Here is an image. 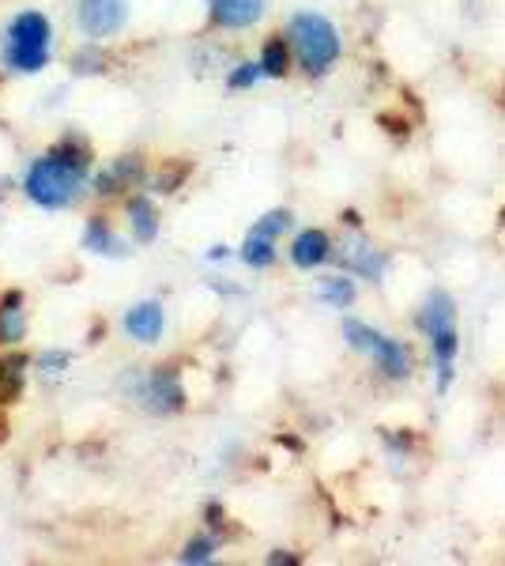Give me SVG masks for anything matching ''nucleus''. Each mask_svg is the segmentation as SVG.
Listing matches in <instances>:
<instances>
[{"instance_id":"obj_1","label":"nucleus","mask_w":505,"mask_h":566,"mask_svg":"<svg viewBox=\"0 0 505 566\" xmlns=\"http://www.w3.org/2000/svg\"><path fill=\"white\" fill-rule=\"evenodd\" d=\"M291 42L298 50V61L309 76H320L339 61V34L336 27L317 12H302L291 20Z\"/></svg>"},{"instance_id":"obj_2","label":"nucleus","mask_w":505,"mask_h":566,"mask_svg":"<svg viewBox=\"0 0 505 566\" xmlns=\"http://www.w3.org/2000/svg\"><path fill=\"white\" fill-rule=\"evenodd\" d=\"M50 42L53 31L42 12L15 15L12 27H8V50H4L8 65L15 72H42L45 61H50Z\"/></svg>"},{"instance_id":"obj_3","label":"nucleus","mask_w":505,"mask_h":566,"mask_svg":"<svg viewBox=\"0 0 505 566\" xmlns=\"http://www.w3.org/2000/svg\"><path fill=\"white\" fill-rule=\"evenodd\" d=\"M80 178H84V175H80L76 167L61 163L57 155H45V159H39L31 170H27L23 189H27V197H31L34 205H42V208H64L72 197H76Z\"/></svg>"},{"instance_id":"obj_4","label":"nucleus","mask_w":505,"mask_h":566,"mask_svg":"<svg viewBox=\"0 0 505 566\" xmlns=\"http://www.w3.org/2000/svg\"><path fill=\"white\" fill-rule=\"evenodd\" d=\"M344 336H347V344H351V348L370 352L374 359H378V367L389 374V378H408L411 352L403 348V344L389 340V336H381L378 328H370L362 322H344Z\"/></svg>"},{"instance_id":"obj_5","label":"nucleus","mask_w":505,"mask_h":566,"mask_svg":"<svg viewBox=\"0 0 505 566\" xmlns=\"http://www.w3.org/2000/svg\"><path fill=\"white\" fill-rule=\"evenodd\" d=\"M128 20V0H80V27L91 39H109Z\"/></svg>"},{"instance_id":"obj_6","label":"nucleus","mask_w":505,"mask_h":566,"mask_svg":"<svg viewBox=\"0 0 505 566\" xmlns=\"http://www.w3.org/2000/svg\"><path fill=\"white\" fill-rule=\"evenodd\" d=\"M162 325H167V314H162V303H155V298H148V303H136L125 314L128 336H133V340H140V344H155V340H159Z\"/></svg>"},{"instance_id":"obj_7","label":"nucleus","mask_w":505,"mask_h":566,"mask_svg":"<svg viewBox=\"0 0 505 566\" xmlns=\"http://www.w3.org/2000/svg\"><path fill=\"white\" fill-rule=\"evenodd\" d=\"M419 328L427 336H438V333L456 328V306H453V298H449L445 291H430V298L419 310Z\"/></svg>"},{"instance_id":"obj_8","label":"nucleus","mask_w":505,"mask_h":566,"mask_svg":"<svg viewBox=\"0 0 505 566\" xmlns=\"http://www.w3.org/2000/svg\"><path fill=\"white\" fill-rule=\"evenodd\" d=\"M144 397L151 400L155 412H178V408L186 405V389H181L178 370H159V374H155V378L148 381V389H144Z\"/></svg>"},{"instance_id":"obj_9","label":"nucleus","mask_w":505,"mask_h":566,"mask_svg":"<svg viewBox=\"0 0 505 566\" xmlns=\"http://www.w3.org/2000/svg\"><path fill=\"white\" fill-rule=\"evenodd\" d=\"M269 0H211V20L219 27H250L264 15Z\"/></svg>"},{"instance_id":"obj_10","label":"nucleus","mask_w":505,"mask_h":566,"mask_svg":"<svg viewBox=\"0 0 505 566\" xmlns=\"http://www.w3.org/2000/svg\"><path fill=\"white\" fill-rule=\"evenodd\" d=\"M291 261L298 264V269H317V264L328 261V234L325 231H302L295 245H291Z\"/></svg>"},{"instance_id":"obj_11","label":"nucleus","mask_w":505,"mask_h":566,"mask_svg":"<svg viewBox=\"0 0 505 566\" xmlns=\"http://www.w3.org/2000/svg\"><path fill=\"white\" fill-rule=\"evenodd\" d=\"M128 216H133V239L136 242H155L159 239V212L148 197H133L128 200Z\"/></svg>"},{"instance_id":"obj_12","label":"nucleus","mask_w":505,"mask_h":566,"mask_svg":"<svg viewBox=\"0 0 505 566\" xmlns=\"http://www.w3.org/2000/svg\"><path fill=\"white\" fill-rule=\"evenodd\" d=\"M140 178V163L136 159H117L114 167H106L103 175H98V193H117V189H128L133 181Z\"/></svg>"},{"instance_id":"obj_13","label":"nucleus","mask_w":505,"mask_h":566,"mask_svg":"<svg viewBox=\"0 0 505 566\" xmlns=\"http://www.w3.org/2000/svg\"><path fill=\"white\" fill-rule=\"evenodd\" d=\"M347 264L358 272V276H370V280H378L381 276V269H385V253L381 250H374V245H366V242H355V245H347Z\"/></svg>"},{"instance_id":"obj_14","label":"nucleus","mask_w":505,"mask_h":566,"mask_svg":"<svg viewBox=\"0 0 505 566\" xmlns=\"http://www.w3.org/2000/svg\"><path fill=\"white\" fill-rule=\"evenodd\" d=\"M23 310H20V295H8L4 303H0V340L4 344H15L23 340Z\"/></svg>"},{"instance_id":"obj_15","label":"nucleus","mask_w":505,"mask_h":566,"mask_svg":"<svg viewBox=\"0 0 505 566\" xmlns=\"http://www.w3.org/2000/svg\"><path fill=\"white\" fill-rule=\"evenodd\" d=\"M84 245L95 253H109V258H117V253H125V242L117 239L114 231L103 223V219H91L87 223V234H84Z\"/></svg>"},{"instance_id":"obj_16","label":"nucleus","mask_w":505,"mask_h":566,"mask_svg":"<svg viewBox=\"0 0 505 566\" xmlns=\"http://www.w3.org/2000/svg\"><path fill=\"white\" fill-rule=\"evenodd\" d=\"M261 69H264V76H272V80L287 76V69H291V50H287V42H283V39H269V42H264Z\"/></svg>"},{"instance_id":"obj_17","label":"nucleus","mask_w":505,"mask_h":566,"mask_svg":"<svg viewBox=\"0 0 505 566\" xmlns=\"http://www.w3.org/2000/svg\"><path fill=\"white\" fill-rule=\"evenodd\" d=\"M242 261L250 264V269H269V264L275 261V250H272L269 234L250 231V239H245V245H242Z\"/></svg>"},{"instance_id":"obj_18","label":"nucleus","mask_w":505,"mask_h":566,"mask_svg":"<svg viewBox=\"0 0 505 566\" xmlns=\"http://www.w3.org/2000/svg\"><path fill=\"white\" fill-rule=\"evenodd\" d=\"M320 298H325V303H333V306H351L355 303V283L344 280V276L325 280V283H320Z\"/></svg>"},{"instance_id":"obj_19","label":"nucleus","mask_w":505,"mask_h":566,"mask_svg":"<svg viewBox=\"0 0 505 566\" xmlns=\"http://www.w3.org/2000/svg\"><path fill=\"white\" fill-rule=\"evenodd\" d=\"M50 155H57L61 163H69V167H76L80 175H84L87 170V148L80 140H64V144H57V148H53Z\"/></svg>"},{"instance_id":"obj_20","label":"nucleus","mask_w":505,"mask_h":566,"mask_svg":"<svg viewBox=\"0 0 505 566\" xmlns=\"http://www.w3.org/2000/svg\"><path fill=\"white\" fill-rule=\"evenodd\" d=\"M287 227H291V212H287V208H275V212L264 216L261 223L253 227V231H256V234H269V239H275V234H283V231H287Z\"/></svg>"},{"instance_id":"obj_21","label":"nucleus","mask_w":505,"mask_h":566,"mask_svg":"<svg viewBox=\"0 0 505 566\" xmlns=\"http://www.w3.org/2000/svg\"><path fill=\"white\" fill-rule=\"evenodd\" d=\"M261 76H264L261 61H256V65H253V61H245V65H238V69L231 72V87H253Z\"/></svg>"},{"instance_id":"obj_22","label":"nucleus","mask_w":505,"mask_h":566,"mask_svg":"<svg viewBox=\"0 0 505 566\" xmlns=\"http://www.w3.org/2000/svg\"><path fill=\"white\" fill-rule=\"evenodd\" d=\"M211 559V541H189L181 552V563H208Z\"/></svg>"},{"instance_id":"obj_23","label":"nucleus","mask_w":505,"mask_h":566,"mask_svg":"<svg viewBox=\"0 0 505 566\" xmlns=\"http://www.w3.org/2000/svg\"><path fill=\"white\" fill-rule=\"evenodd\" d=\"M64 367H69V355H64V352H45V355H42V370H53V374H57V370H64Z\"/></svg>"},{"instance_id":"obj_24","label":"nucleus","mask_w":505,"mask_h":566,"mask_svg":"<svg viewBox=\"0 0 505 566\" xmlns=\"http://www.w3.org/2000/svg\"><path fill=\"white\" fill-rule=\"evenodd\" d=\"M227 258V245H211L208 250V261H223Z\"/></svg>"},{"instance_id":"obj_25","label":"nucleus","mask_w":505,"mask_h":566,"mask_svg":"<svg viewBox=\"0 0 505 566\" xmlns=\"http://www.w3.org/2000/svg\"><path fill=\"white\" fill-rule=\"evenodd\" d=\"M502 227H505V212H502Z\"/></svg>"}]
</instances>
